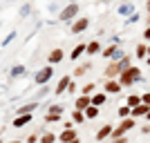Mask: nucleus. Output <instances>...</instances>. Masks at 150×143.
<instances>
[{
  "label": "nucleus",
  "mask_w": 150,
  "mask_h": 143,
  "mask_svg": "<svg viewBox=\"0 0 150 143\" xmlns=\"http://www.w3.org/2000/svg\"><path fill=\"white\" fill-rule=\"evenodd\" d=\"M134 54H137V58H146L148 56V47H146V45H137V51H134Z\"/></svg>",
  "instance_id": "393cba45"
},
{
  "label": "nucleus",
  "mask_w": 150,
  "mask_h": 143,
  "mask_svg": "<svg viewBox=\"0 0 150 143\" xmlns=\"http://www.w3.org/2000/svg\"><path fill=\"white\" fill-rule=\"evenodd\" d=\"M150 112V105H146V103H139L137 107H132V118H139V116H146V114Z\"/></svg>",
  "instance_id": "423d86ee"
},
{
  "label": "nucleus",
  "mask_w": 150,
  "mask_h": 143,
  "mask_svg": "<svg viewBox=\"0 0 150 143\" xmlns=\"http://www.w3.org/2000/svg\"><path fill=\"white\" fill-rule=\"evenodd\" d=\"M139 103H141V96H139V94H130L128 101H125V105H130V107H137Z\"/></svg>",
  "instance_id": "a211bd4d"
},
{
  "label": "nucleus",
  "mask_w": 150,
  "mask_h": 143,
  "mask_svg": "<svg viewBox=\"0 0 150 143\" xmlns=\"http://www.w3.org/2000/svg\"><path fill=\"white\" fill-rule=\"evenodd\" d=\"M69 2H76V0H69Z\"/></svg>",
  "instance_id": "09e8293b"
},
{
  "label": "nucleus",
  "mask_w": 150,
  "mask_h": 143,
  "mask_svg": "<svg viewBox=\"0 0 150 143\" xmlns=\"http://www.w3.org/2000/svg\"><path fill=\"white\" fill-rule=\"evenodd\" d=\"M58 118H61V114H52V112L45 114V121H47V123H56Z\"/></svg>",
  "instance_id": "cd10ccee"
},
{
  "label": "nucleus",
  "mask_w": 150,
  "mask_h": 143,
  "mask_svg": "<svg viewBox=\"0 0 150 143\" xmlns=\"http://www.w3.org/2000/svg\"><path fill=\"white\" fill-rule=\"evenodd\" d=\"M132 128H134V118H132V116H128V118H121V125H119V128H114V132H112V139L125 137V132H128V130H132Z\"/></svg>",
  "instance_id": "f03ea898"
},
{
  "label": "nucleus",
  "mask_w": 150,
  "mask_h": 143,
  "mask_svg": "<svg viewBox=\"0 0 150 143\" xmlns=\"http://www.w3.org/2000/svg\"><path fill=\"white\" fill-rule=\"evenodd\" d=\"M146 9H148V25H150V0H146Z\"/></svg>",
  "instance_id": "ea45409f"
},
{
  "label": "nucleus",
  "mask_w": 150,
  "mask_h": 143,
  "mask_svg": "<svg viewBox=\"0 0 150 143\" xmlns=\"http://www.w3.org/2000/svg\"><path fill=\"white\" fill-rule=\"evenodd\" d=\"M119 65H121V69H128V67H130V56H123L119 61Z\"/></svg>",
  "instance_id": "7c9ffc66"
},
{
  "label": "nucleus",
  "mask_w": 150,
  "mask_h": 143,
  "mask_svg": "<svg viewBox=\"0 0 150 143\" xmlns=\"http://www.w3.org/2000/svg\"><path fill=\"white\" fill-rule=\"evenodd\" d=\"M117 114H119V118H128L132 114V107L130 105H121L119 110H117Z\"/></svg>",
  "instance_id": "6ab92c4d"
},
{
  "label": "nucleus",
  "mask_w": 150,
  "mask_h": 143,
  "mask_svg": "<svg viewBox=\"0 0 150 143\" xmlns=\"http://www.w3.org/2000/svg\"><path fill=\"white\" fill-rule=\"evenodd\" d=\"M141 103H146V105H150V92H146L144 96H141Z\"/></svg>",
  "instance_id": "4c0bfd02"
},
{
  "label": "nucleus",
  "mask_w": 150,
  "mask_h": 143,
  "mask_svg": "<svg viewBox=\"0 0 150 143\" xmlns=\"http://www.w3.org/2000/svg\"><path fill=\"white\" fill-rule=\"evenodd\" d=\"M139 81H141V69H139V67H132V65L119 74V83L123 87H130V85H134V83H139Z\"/></svg>",
  "instance_id": "f257e3e1"
},
{
  "label": "nucleus",
  "mask_w": 150,
  "mask_h": 143,
  "mask_svg": "<svg viewBox=\"0 0 150 143\" xmlns=\"http://www.w3.org/2000/svg\"><path fill=\"white\" fill-rule=\"evenodd\" d=\"M114 51H117V45H110V47H105L103 49V58H112Z\"/></svg>",
  "instance_id": "a878e982"
},
{
  "label": "nucleus",
  "mask_w": 150,
  "mask_h": 143,
  "mask_svg": "<svg viewBox=\"0 0 150 143\" xmlns=\"http://www.w3.org/2000/svg\"><path fill=\"white\" fill-rule=\"evenodd\" d=\"M29 9H31L29 5H23V9H20V16H23V18H25L27 13H29Z\"/></svg>",
  "instance_id": "e433bc0d"
},
{
  "label": "nucleus",
  "mask_w": 150,
  "mask_h": 143,
  "mask_svg": "<svg viewBox=\"0 0 150 143\" xmlns=\"http://www.w3.org/2000/svg\"><path fill=\"white\" fill-rule=\"evenodd\" d=\"M123 69H121V65H119V61H114V63H110L108 65V69H105V78H114V76H119Z\"/></svg>",
  "instance_id": "39448f33"
},
{
  "label": "nucleus",
  "mask_w": 150,
  "mask_h": 143,
  "mask_svg": "<svg viewBox=\"0 0 150 143\" xmlns=\"http://www.w3.org/2000/svg\"><path fill=\"white\" fill-rule=\"evenodd\" d=\"M76 13H79V5H76V2H69V5L61 11V20L63 23H69V20H74Z\"/></svg>",
  "instance_id": "20e7f679"
},
{
  "label": "nucleus",
  "mask_w": 150,
  "mask_h": 143,
  "mask_svg": "<svg viewBox=\"0 0 150 143\" xmlns=\"http://www.w3.org/2000/svg\"><path fill=\"white\" fill-rule=\"evenodd\" d=\"M90 67H92L90 63H83V65H79V67H76V72H74V76H83V74H85V72H88Z\"/></svg>",
  "instance_id": "5701e85b"
},
{
  "label": "nucleus",
  "mask_w": 150,
  "mask_h": 143,
  "mask_svg": "<svg viewBox=\"0 0 150 143\" xmlns=\"http://www.w3.org/2000/svg\"><path fill=\"white\" fill-rule=\"evenodd\" d=\"M121 87H123V85H121L119 81L108 78V83H105V92H108V94H119V92H121Z\"/></svg>",
  "instance_id": "0eeeda50"
},
{
  "label": "nucleus",
  "mask_w": 150,
  "mask_h": 143,
  "mask_svg": "<svg viewBox=\"0 0 150 143\" xmlns=\"http://www.w3.org/2000/svg\"><path fill=\"white\" fill-rule=\"evenodd\" d=\"M34 110H36V101H34V103H27V105H23V107H18L16 112H18V114H34Z\"/></svg>",
  "instance_id": "dca6fc26"
},
{
  "label": "nucleus",
  "mask_w": 150,
  "mask_h": 143,
  "mask_svg": "<svg viewBox=\"0 0 150 143\" xmlns=\"http://www.w3.org/2000/svg\"><path fill=\"white\" fill-rule=\"evenodd\" d=\"M29 121H31V114H18L16 121H13V128H23V125H27Z\"/></svg>",
  "instance_id": "4468645a"
},
{
  "label": "nucleus",
  "mask_w": 150,
  "mask_h": 143,
  "mask_svg": "<svg viewBox=\"0 0 150 143\" xmlns=\"http://www.w3.org/2000/svg\"><path fill=\"white\" fill-rule=\"evenodd\" d=\"M0 134H2V130H0Z\"/></svg>",
  "instance_id": "603ef678"
},
{
  "label": "nucleus",
  "mask_w": 150,
  "mask_h": 143,
  "mask_svg": "<svg viewBox=\"0 0 150 143\" xmlns=\"http://www.w3.org/2000/svg\"><path fill=\"white\" fill-rule=\"evenodd\" d=\"M148 65H150V56H148Z\"/></svg>",
  "instance_id": "49530a36"
},
{
  "label": "nucleus",
  "mask_w": 150,
  "mask_h": 143,
  "mask_svg": "<svg viewBox=\"0 0 150 143\" xmlns=\"http://www.w3.org/2000/svg\"><path fill=\"white\" fill-rule=\"evenodd\" d=\"M103 103H105V94H94V96H92V105L101 107Z\"/></svg>",
  "instance_id": "412c9836"
},
{
  "label": "nucleus",
  "mask_w": 150,
  "mask_h": 143,
  "mask_svg": "<svg viewBox=\"0 0 150 143\" xmlns=\"http://www.w3.org/2000/svg\"><path fill=\"white\" fill-rule=\"evenodd\" d=\"M83 112H85V116H88V118H96V116H99V107H96V105H88Z\"/></svg>",
  "instance_id": "f3484780"
},
{
  "label": "nucleus",
  "mask_w": 150,
  "mask_h": 143,
  "mask_svg": "<svg viewBox=\"0 0 150 143\" xmlns=\"http://www.w3.org/2000/svg\"><path fill=\"white\" fill-rule=\"evenodd\" d=\"M148 54H150V47H148Z\"/></svg>",
  "instance_id": "3c124183"
},
{
  "label": "nucleus",
  "mask_w": 150,
  "mask_h": 143,
  "mask_svg": "<svg viewBox=\"0 0 150 143\" xmlns=\"http://www.w3.org/2000/svg\"><path fill=\"white\" fill-rule=\"evenodd\" d=\"M112 143H128V141H125V137H119V139H114Z\"/></svg>",
  "instance_id": "a19ab883"
},
{
  "label": "nucleus",
  "mask_w": 150,
  "mask_h": 143,
  "mask_svg": "<svg viewBox=\"0 0 150 143\" xmlns=\"http://www.w3.org/2000/svg\"><path fill=\"white\" fill-rule=\"evenodd\" d=\"M90 25V20L88 18H81V20H76L74 25H72V34H81V31H85Z\"/></svg>",
  "instance_id": "1a4fd4ad"
},
{
  "label": "nucleus",
  "mask_w": 150,
  "mask_h": 143,
  "mask_svg": "<svg viewBox=\"0 0 150 143\" xmlns=\"http://www.w3.org/2000/svg\"><path fill=\"white\" fill-rule=\"evenodd\" d=\"M123 56H125V54H123V49H121V47H117V51H114V56H112V61H121Z\"/></svg>",
  "instance_id": "473e14b6"
},
{
  "label": "nucleus",
  "mask_w": 150,
  "mask_h": 143,
  "mask_svg": "<svg viewBox=\"0 0 150 143\" xmlns=\"http://www.w3.org/2000/svg\"><path fill=\"white\" fill-rule=\"evenodd\" d=\"M137 20H139V13L134 11V13H132V16H128V20H125V25H134Z\"/></svg>",
  "instance_id": "2f4dec72"
},
{
  "label": "nucleus",
  "mask_w": 150,
  "mask_h": 143,
  "mask_svg": "<svg viewBox=\"0 0 150 143\" xmlns=\"http://www.w3.org/2000/svg\"><path fill=\"white\" fill-rule=\"evenodd\" d=\"M50 112L52 114H63V105H50Z\"/></svg>",
  "instance_id": "72a5a7b5"
},
{
  "label": "nucleus",
  "mask_w": 150,
  "mask_h": 143,
  "mask_svg": "<svg viewBox=\"0 0 150 143\" xmlns=\"http://www.w3.org/2000/svg\"><path fill=\"white\" fill-rule=\"evenodd\" d=\"M85 51H88L90 56H92V54H99V51H101V45H99V40H92V43L88 45V49H85Z\"/></svg>",
  "instance_id": "aec40b11"
},
{
  "label": "nucleus",
  "mask_w": 150,
  "mask_h": 143,
  "mask_svg": "<svg viewBox=\"0 0 150 143\" xmlns=\"http://www.w3.org/2000/svg\"><path fill=\"white\" fill-rule=\"evenodd\" d=\"M7 2H13V0H7Z\"/></svg>",
  "instance_id": "8fccbe9b"
},
{
  "label": "nucleus",
  "mask_w": 150,
  "mask_h": 143,
  "mask_svg": "<svg viewBox=\"0 0 150 143\" xmlns=\"http://www.w3.org/2000/svg\"><path fill=\"white\" fill-rule=\"evenodd\" d=\"M25 74V65H13L11 67V76L16 78V76H23Z\"/></svg>",
  "instance_id": "b1692460"
},
{
  "label": "nucleus",
  "mask_w": 150,
  "mask_h": 143,
  "mask_svg": "<svg viewBox=\"0 0 150 143\" xmlns=\"http://www.w3.org/2000/svg\"><path fill=\"white\" fill-rule=\"evenodd\" d=\"M50 94V87L47 85H40V89H38V94H36V99H43V96H47Z\"/></svg>",
  "instance_id": "c756f323"
},
{
  "label": "nucleus",
  "mask_w": 150,
  "mask_h": 143,
  "mask_svg": "<svg viewBox=\"0 0 150 143\" xmlns=\"http://www.w3.org/2000/svg\"><path fill=\"white\" fill-rule=\"evenodd\" d=\"M117 11H119L121 16H132V13H134V5H132V2H123V5H119Z\"/></svg>",
  "instance_id": "f8f14e48"
},
{
  "label": "nucleus",
  "mask_w": 150,
  "mask_h": 143,
  "mask_svg": "<svg viewBox=\"0 0 150 143\" xmlns=\"http://www.w3.org/2000/svg\"><path fill=\"white\" fill-rule=\"evenodd\" d=\"M85 49H88V45H79V47H74V51H72V56H69V58H74V61H76Z\"/></svg>",
  "instance_id": "4be33fe9"
},
{
  "label": "nucleus",
  "mask_w": 150,
  "mask_h": 143,
  "mask_svg": "<svg viewBox=\"0 0 150 143\" xmlns=\"http://www.w3.org/2000/svg\"><path fill=\"white\" fill-rule=\"evenodd\" d=\"M69 143H81V141H79V139H74V141H69Z\"/></svg>",
  "instance_id": "37998d69"
},
{
  "label": "nucleus",
  "mask_w": 150,
  "mask_h": 143,
  "mask_svg": "<svg viewBox=\"0 0 150 143\" xmlns=\"http://www.w3.org/2000/svg\"><path fill=\"white\" fill-rule=\"evenodd\" d=\"M11 143H20V141H11Z\"/></svg>",
  "instance_id": "de8ad7c7"
},
{
  "label": "nucleus",
  "mask_w": 150,
  "mask_h": 143,
  "mask_svg": "<svg viewBox=\"0 0 150 143\" xmlns=\"http://www.w3.org/2000/svg\"><path fill=\"white\" fill-rule=\"evenodd\" d=\"M88 105H92V99H90L88 94H83V96L76 99V110H85Z\"/></svg>",
  "instance_id": "ddd939ff"
},
{
  "label": "nucleus",
  "mask_w": 150,
  "mask_h": 143,
  "mask_svg": "<svg viewBox=\"0 0 150 143\" xmlns=\"http://www.w3.org/2000/svg\"><path fill=\"white\" fill-rule=\"evenodd\" d=\"M112 125H103L99 132H96V141H103V139H108V137H112Z\"/></svg>",
  "instance_id": "9b49d317"
},
{
  "label": "nucleus",
  "mask_w": 150,
  "mask_h": 143,
  "mask_svg": "<svg viewBox=\"0 0 150 143\" xmlns=\"http://www.w3.org/2000/svg\"><path fill=\"white\" fill-rule=\"evenodd\" d=\"M13 38H16V31H11V34H9V36H7V38H5V40H2L0 45H9V43L13 40Z\"/></svg>",
  "instance_id": "f704fd0d"
},
{
  "label": "nucleus",
  "mask_w": 150,
  "mask_h": 143,
  "mask_svg": "<svg viewBox=\"0 0 150 143\" xmlns=\"http://www.w3.org/2000/svg\"><path fill=\"white\" fill-rule=\"evenodd\" d=\"M83 118H85V112H83V110H76V112L72 114V121H74V123H81Z\"/></svg>",
  "instance_id": "bb28decb"
},
{
  "label": "nucleus",
  "mask_w": 150,
  "mask_h": 143,
  "mask_svg": "<svg viewBox=\"0 0 150 143\" xmlns=\"http://www.w3.org/2000/svg\"><path fill=\"white\" fill-rule=\"evenodd\" d=\"M56 141V137L52 134V132H47V134H43V139H40V143H54Z\"/></svg>",
  "instance_id": "c85d7f7f"
},
{
  "label": "nucleus",
  "mask_w": 150,
  "mask_h": 143,
  "mask_svg": "<svg viewBox=\"0 0 150 143\" xmlns=\"http://www.w3.org/2000/svg\"><path fill=\"white\" fill-rule=\"evenodd\" d=\"M141 132H144V134H150V125H146V128H141Z\"/></svg>",
  "instance_id": "79ce46f5"
},
{
  "label": "nucleus",
  "mask_w": 150,
  "mask_h": 143,
  "mask_svg": "<svg viewBox=\"0 0 150 143\" xmlns=\"http://www.w3.org/2000/svg\"><path fill=\"white\" fill-rule=\"evenodd\" d=\"M58 139H61L63 143H69V141H74V139H76V132H74V128H65V130L61 132V137H58Z\"/></svg>",
  "instance_id": "9d476101"
},
{
  "label": "nucleus",
  "mask_w": 150,
  "mask_h": 143,
  "mask_svg": "<svg viewBox=\"0 0 150 143\" xmlns=\"http://www.w3.org/2000/svg\"><path fill=\"white\" fill-rule=\"evenodd\" d=\"M99 2H108V0H99Z\"/></svg>",
  "instance_id": "a18cd8bd"
},
{
  "label": "nucleus",
  "mask_w": 150,
  "mask_h": 143,
  "mask_svg": "<svg viewBox=\"0 0 150 143\" xmlns=\"http://www.w3.org/2000/svg\"><path fill=\"white\" fill-rule=\"evenodd\" d=\"M69 76H63L61 81H58V85H56V89H54V94H58V96H61V94H65L67 92V87H69Z\"/></svg>",
  "instance_id": "6e6552de"
},
{
  "label": "nucleus",
  "mask_w": 150,
  "mask_h": 143,
  "mask_svg": "<svg viewBox=\"0 0 150 143\" xmlns=\"http://www.w3.org/2000/svg\"><path fill=\"white\" fill-rule=\"evenodd\" d=\"M146 118H148V121H150V112H148V114H146Z\"/></svg>",
  "instance_id": "c03bdc74"
},
{
  "label": "nucleus",
  "mask_w": 150,
  "mask_h": 143,
  "mask_svg": "<svg viewBox=\"0 0 150 143\" xmlns=\"http://www.w3.org/2000/svg\"><path fill=\"white\" fill-rule=\"evenodd\" d=\"M92 89H94V83H88V85L83 87V94H88V96H90V92H92Z\"/></svg>",
  "instance_id": "c9c22d12"
},
{
  "label": "nucleus",
  "mask_w": 150,
  "mask_h": 143,
  "mask_svg": "<svg viewBox=\"0 0 150 143\" xmlns=\"http://www.w3.org/2000/svg\"><path fill=\"white\" fill-rule=\"evenodd\" d=\"M63 49H52V54H50V65H56V63H61L63 61Z\"/></svg>",
  "instance_id": "2eb2a0df"
},
{
  "label": "nucleus",
  "mask_w": 150,
  "mask_h": 143,
  "mask_svg": "<svg viewBox=\"0 0 150 143\" xmlns=\"http://www.w3.org/2000/svg\"><path fill=\"white\" fill-rule=\"evenodd\" d=\"M52 76H54V69H52V65H47V67H43L34 76V83H36V85H47V81H50Z\"/></svg>",
  "instance_id": "7ed1b4c3"
},
{
  "label": "nucleus",
  "mask_w": 150,
  "mask_h": 143,
  "mask_svg": "<svg viewBox=\"0 0 150 143\" xmlns=\"http://www.w3.org/2000/svg\"><path fill=\"white\" fill-rule=\"evenodd\" d=\"M144 38H146V40H150V25L146 27V31H144Z\"/></svg>",
  "instance_id": "58836bf2"
}]
</instances>
